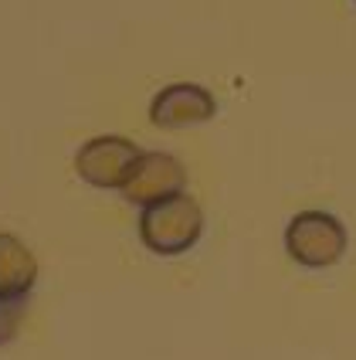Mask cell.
Wrapping results in <instances>:
<instances>
[{
	"instance_id": "cell-1",
	"label": "cell",
	"mask_w": 356,
	"mask_h": 360,
	"mask_svg": "<svg viewBox=\"0 0 356 360\" xmlns=\"http://www.w3.org/2000/svg\"><path fill=\"white\" fill-rule=\"evenodd\" d=\"M204 235V211L190 194L157 200L139 214V241L163 259L190 252Z\"/></svg>"
},
{
	"instance_id": "cell-2",
	"label": "cell",
	"mask_w": 356,
	"mask_h": 360,
	"mask_svg": "<svg viewBox=\"0 0 356 360\" xmlns=\"http://www.w3.org/2000/svg\"><path fill=\"white\" fill-rule=\"evenodd\" d=\"M350 248L346 224L329 211H298L285 224V252L302 269H333Z\"/></svg>"
},
{
	"instance_id": "cell-3",
	"label": "cell",
	"mask_w": 356,
	"mask_h": 360,
	"mask_svg": "<svg viewBox=\"0 0 356 360\" xmlns=\"http://www.w3.org/2000/svg\"><path fill=\"white\" fill-rule=\"evenodd\" d=\"M139 150L133 140L126 136H95V140L81 143L79 153H75V174H79L88 187H99V191H122L126 180L133 174V167L139 160Z\"/></svg>"
},
{
	"instance_id": "cell-4",
	"label": "cell",
	"mask_w": 356,
	"mask_h": 360,
	"mask_svg": "<svg viewBox=\"0 0 356 360\" xmlns=\"http://www.w3.org/2000/svg\"><path fill=\"white\" fill-rule=\"evenodd\" d=\"M187 187V170L177 157L163 153V150H150V153H139L133 174L122 187V198L129 204H139V207H150L157 200L177 198Z\"/></svg>"
},
{
	"instance_id": "cell-5",
	"label": "cell",
	"mask_w": 356,
	"mask_h": 360,
	"mask_svg": "<svg viewBox=\"0 0 356 360\" xmlns=\"http://www.w3.org/2000/svg\"><path fill=\"white\" fill-rule=\"evenodd\" d=\"M218 99L197 82H173L163 85L150 102V122L157 129H187L214 120Z\"/></svg>"
},
{
	"instance_id": "cell-6",
	"label": "cell",
	"mask_w": 356,
	"mask_h": 360,
	"mask_svg": "<svg viewBox=\"0 0 356 360\" xmlns=\"http://www.w3.org/2000/svg\"><path fill=\"white\" fill-rule=\"evenodd\" d=\"M38 282L34 252L11 231H0V300L24 302Z\"/></svg>"
},
{
	"instance_id": "cell-7",
	"label": "cell",
	"mask_w": 356,
	"mask_h": 360,
	"mask_svg": "<svg viewBox=\"0 0 356 360\" xmlns=\"http://www.w3.org/2000/svg\"><path fill=\"white\" fill-rule=\"evenodd\" d=\"M24 313H27V300L24 302H4L0 300V347L18 337L20 323H24Z\"/></svg>"
}]
</instances>
